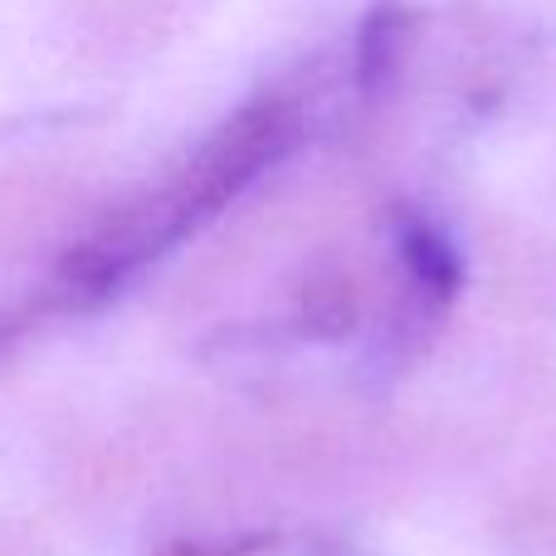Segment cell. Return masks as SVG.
Listing matches in <instances>:
<instances>
[{
	"instance_id": "6da1fadb",
	"label": "cell",
	"mask_w": 556,
	"mask_h": 556,
	"mask_svg": "<svg viewBox=\"0 0 556 556\" xmlns=\"http://www.w3.org/2000/svg\"><path fill=\"white\" fill-rule=\"evenodd\" d=\"M288 142V108L283 103H260L244 108L220 137L201 147L181 172H172L162 186L147 195L127 201L108 225H98L84 244L64 260L54 278V293L64 307L74 303H98V298L117 293L132 274H142L152 260L186 240L201 220H211L240 186L278 156Z\"/></svg>"
}]
</instances>
